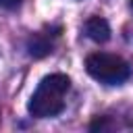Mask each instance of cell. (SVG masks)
I'll return each instance as SVG.
<instances>
[{
	"mask_svg": "<svg viewBox=\"0 0 133 133\" xmlns=\"http://www.w3.org/2000/svg\"><path fill=\"white\" fill-rule=\"evenodd\" d=\"M71 89V79L62 73L46 75L39 83L33 96L29 98L27 110L37 118H50L64 110V96Z\"/></svg>",
	"mask_w": 133,
	"mask_h": 133,
	"instance_id": "1",
	"label": "cell"
},
{
	"mask_svg": "<svg viewBox=\"0 0 133 133\" xmlns=\"http://www.w3.org/2000/svg\"><path fill=\"white\" fill-rule=\"evenodd\" d=\"M27 50H29L31 56L42 58V56H46V54L52 52V42H50L44 33H35V35L29 37V42H27Z\"/></svg>",
	"mask_w": 133,
	"mask_h": 133,
	"instance_id": "4",
	"label": "cell"
},
{
	"mask_svg": "<svg viewBox=\"0 0 133 133\" xmlns=\"http://www.w3.org/2000/svg\"><path fill=\"white\" fill-rule=\"evenodd\" d=\"M85 69L87 73L106 85H118L123 81L129 79L131 75V66L125 58L116 56V54H108V52H94L85 58Z\"/></svg>",
	"mask_w": 133,
	"mask_h": 133,
	"instance_id": "2",
	"label": "cell"
},
{
	"mask_svg": "<svg viewBox=\"0 0 133 133\" xmlns=\"http://www.w3.org/2000/svg\"><path fill=\"white\" fill-rule=\"evenodd\" d=\"M131 8H133V0H131Z\"/></svg>",
	"mask_w": 133,
	"mask_h": 133,
	"instance_id": "6",
	"label": "cell"
},
{
	"mask_svg": "<svg viewBox=\"0 0 133 133\" xmlns=\"http://www.w3.org/2000/svg\"><path fill=\"white\" fill-rule=\"evenodd\" d=\"M21 2H23V0H0V6H2V8H8V10H12V8H17Z\"/></svg>",
	"mask_w": 133,
	"mask_h": 133,
	"instance_id": "5",
	"label": "cell"
},
{
	"mask_svg": "<svg viewBox=\"0 0 133 133\" xmlns=\"http://www.w3.org/2000/svg\"><path fill=\"white\" fill-rule=\"evenodd\" d=\"M85 33H87V37L91 42L104 44V42L110 39V25L102 17H89L85 21Z\"/></svg>",
	"mask_w": 133,
	"mask_h": 133,
	"instance_id": "3",
	"label": "cell"
}]
</instances>
